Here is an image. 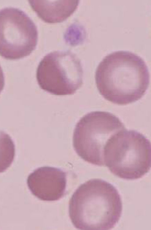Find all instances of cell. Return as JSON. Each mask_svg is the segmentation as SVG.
Here are the masks:
<instances>
[{
    "label": "cell",
    "mask_w": 151,
    "mask_h": 230,
    "mask_svg": "<svg viewBox=\"0 0 151 230\" xmlns=\"http://www.w3.org/2000/svg\"><path fill=\"white\" fill-rule=\"evenodd\" d=\"M5 85V78L2 68L0 65V93L4 89Z\"/></svg>",
    "instance_id": "obj_10"
},
{
    "label": "cell",
    "mask_w": 151,
    "mask_h": 230,
    "mask_svg": "<svg viewBox=\"0 0 151 230\" xmlns=\"http://www.w3.org/2000/svg\"><path fill=\"white\" fill-rule=\"evenodd\" d=\"M78 0H29L30 6L37 16L46 22H62L76 10Z\"/></svg>",
    "instance_id": "obj_8"
},
{
    "label": "cell",
    "mask_w": 151,
    "mask_h": 230,
    "mask_svg": "<svg viewBox=\"0 0 151 230\" xmlns=\"http://www.w3.org/2000/svg\"><path fill=\"white\" fill-rule=\"evenodd\" d=\"M37 27L22 10L13 7L0 10V55L9 60L29 55L35 49Z\"/></svg>",
    "instance_id": "obj_6"
},
{
    "label": "cell",
    "mask_w": 151,
    "mask_h": 230,
    "mask_svg": "<svg viewBox=\"0 0 151 230\" xmlns=\"http://www.w3.org/2000/svg\"><path fill=\"white\" fill-rule=\"evenodd\" d=\"M151 145L141 133L126 129L113 135L105 146L104 166L122 179L134 180L142 178L151 167Z\"/></svg>",
    "instance_id": "obj_3"
},
{
    "label": "cell",
    "mask_w": 151,
    "mask_h": 230,
    "mask_svg": "<svg viewBox=\"0 0 151 230\" xmlns=\"http://www.w3.org/2000/svg\"><path fill=\"white\" fill-rule=\"evenodd\" d=\"M66 174L56 167L38 168L28 176V187L32 193L42 201L58 200L64 195L66 187Z\"/></svg>",
    "instance_id": "obj_7"
},
{
    "label": "cell",
    "mask_w": 151,
    "mask_h": 230,
    "mask_svg": "<svg viewBox=\"0 0 151 230\" xmlns=\"http://www.w3.org/2000/svg\"><path fill=\"white\" fill-rule=\"evenodd\" d=\"M95 82L100 94L119 105L140 99L149 86L150 75L143 60L133 52L118 51L106 56L96 71Z\"/></svg>",
    "instance_id": "obj_1"
},
{
    "label": "cell",
    "mask_w": 151,
    "mask_h": 230,
    "mask_svg": "<svg viewBox=\"0 0 151 230\" xmlns=\"http://www.w3.org/2000/svg\"><path fill=\"white\" fill-rule=\"evenodd\" d=\"M118 190L103 180H90L81 185L69 201V216L73 226L83 230H108L118 222L122 211Z\"/></svg>",
    "instance_id": "obj_2"
},
{
    "label": "cell",
    "mask_w": 151,
    "mask_h": 230,
    "mask_svg": "<svg viewBox=\"0 0 151 230\" xmlns=\"http://www.w3.org/2000/svg\"><path fill=\"white\" fill-rule=\"evenodd\" d=\"M15 145L10 137L0 130V173L9 168L15 156Z\"/></svg>",
    "instance_id": "obj_9"
},
{
    "label": "cell",
    "mask_w": 151,
    "mask_h": 230,
    "mask_svg": "<svg viewBox=\"0 0 151 230\" xmlns=\"http://www.w3.org/2000/svg\"><path fill=\"white\" fill-rule=\"evenodd\" d=\"M83 78L80 60L68 51L48 54L39 63L36 71L41 88L56 95L73 94L82 86Z\"/></svg>",
    "instance_id": "obj_5"
},
{
    "label": "cell",
    "mask_w": 151,
    "mask_h": 230,
    "mask_svg": "<svg viewBox=\"0 0 151 230\" xmlns=\"http://www.w3.org/2000/svg\"><path fill=\"white\" fill-rule=\"evenodd\" d=\"M125 129L119 118L108 112L96 111L82 117L73 134V145L78 155L92 164L104 166L105 145L113 135Z\"/></svg>",
    "instance_id": "obj_4"
}]
</instances>
